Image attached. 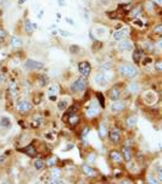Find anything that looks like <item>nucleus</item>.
Here are the masks:
<instances>
[{
	"mask_svg": "<svg viewBox=\"0 0 162 184\" xmlns=\"http://www.w3.org/2000/svg\"><path fill=\"white\" fill-rule=\"evenodd\" d=\"M45 83H48V77H40V84L44 85Z\"/></svg>",
	"mask_w": 162,
	"mask_h": 184,
	"instance_id": "37",
	"label": "nucleus"
},
{
	"mask_svg": "<svg viewBox=\"0 0 162 184\" xmlns=\"http://www.w3.org/2000/svg\"><path fill=\"white\" fill-rule=\"evenodd\" d=\"M11 45L18 48V46L22 45V40H21L18 37H12V38H11Z\"/></svg>",
	"mask_w": 162,
	"mask_h": 184,
	"instance_id": "23",
	"label": "nucleus"
},
{
	"mask_svg": "<svg viewBox=\"0 0 162 184\" xmlns=\"http://www.w3.org/2000/svg\"><path fill=\"white\" fill-rule=\"evenodd\" d=\"M96 34H98V37L99 38H101L103 36H105L106 34V28H98V29H96Z\"/></svg>",
	"mask_w": 162,
	"mask_h": 184,
	"instance_id": "27",
	"label": "nucleus"
},
{
	"mask_svg": "<svg viewBox=\"0 0 162 184\" xmlns=\"http://www.w3.org/2000/svg\"><path fill=\"white\" fill-rule=\"evenodd\" d=\"M109 139H110V141L112 144H118L119 140H121V133H119V131L116 129V128H112L110 131V133H109Z\"/></svg>",
	"mask_w": 162,
	"mask_h": 184,
	"instance_id": "7",
	"label": "nucleus"
},
{
	"mask_svg": "<svg viewBox=\"0 0 162 184\" xmlns=\"http://www.w3.org/2000/svg\"><path fill=\"white\" fill-rule=\"evenodd\" d=\"M78 70L81 72V75L83 77H88L90 75V71H91V66L88 61H83V62H79L78 65Z\"/></svg>",
	"mask_w": 162,
	"mask_h": 184,
	"instance_id": "5",
	"label": "nucleus"
},
{
	"mask_svg": "<svg viewBox=\"0 0 162 184\" xmlns=\"http://www.w3.org/2000/svg\"><path fill=\"white\" fill-rule=\"evenodd\" d=\"M110 159H111L113 162H116V163H118V162L122 161V156H121V154H119L118 151H116V150H112V151L110 152Z\"/></svg>",
	"mask_w": 162,
	"mask_h": 184,
	"instance_id": "17",
	"label": "nucleus"
},
{
	"mask_svg": "<svg viewBox=\"0 0 162 184\" xmlns=\"http://www.w3.org/2000/svg\"><path fill=\"white\" fill-rule=\"evenodd\" d=\"M24 29H26L27 33H32V32H33V24H32L30 20H28V18L24 21Z\"/></svg>",
	"mask_w": 162,
	"mask_h": 184,
	"instance_id": "20",
	"label": "nucleus"
},
{
	"mask_svg": "<svg viewBox=\"0 0 162 184\" xmlns=\"http://www.w3.org/2000/svg\"><path fill=\"white\" fill-rule=\"evenodd\" d=\"M124 107H125V104L123 101H118L117 100V101H112V104L110 106V110L112 112H119V111L124 110Z\"/></svg>",
	"mask_w": 162,
	"mask_h": 184,
	"instance_id": "11",
	"label": "nucleus"
},
{
	"mask_svg": "<svg viewBox=\"0 0 162 184\" xmlns=\"http://www.w3.org/2000/svg\"><path fill=\"white\" fill-rule=\"evenodd\" d=\"M49 94H56V91H57V85L56 84H52V85H50V88H49Z\"/></svg>",
	"mask_w": 162,
	"mask_h": 184,
	"instance_id": "32",
	"label": "nucleus"
},
{
	"mask_svg": "<svg viewBox=\"0 0 162 184\" xmlns=\"http://www.w3.org/2000/svg\"><path fill=\"white\" fill-rule=\"evenodd\" d=\"M57 98H56V95H50V101H55Z\"/></svg>",
	"mask_w": 162,
	"mask_h": 184,
	"instance_id": "42",
	"label": "nucleus"
},
{
	"mask_svg": "<svg viewBox=\"0 0 162 184\" xmlns=\"http://www.w3.org/2000/svg\"><path fill=\"white\" fill-rule=\"evenodd\" d=\"M24 2H26V0H18V4H20V5H22Z\"/></svg>",
	"mask_w": 162,
	"mask_h": 184,
	"instance_id": "45",
	"label": "nucleus"
},
{
	"mask_svg": "<svg viewBox=\"0 0 162 184\" xmlns=\"http://www.w3.org/2000/svg\"><path fill=\"white\" fill-rule=\"evenodd\" d=\"M122 159L125 161V162H131L132 161V150L131 148L128 146H123L122 148Z\"/></svg>",
	"mask_w": 162,
	"mask_h": 184,
	"instance_id": "10",
	"label": "nucleus"
},
{
	"mask_svg": "<svg viewBox=\"0 0 162 184\" xmlns=\"http://www.w3.org/2000/svg\"><path fill=\"white\" fill-rule=\"evenodd\" d=\"M156 99H157V97H156V94L154 93L152 90H148V91L144 93V100H145L146 104L151 105V104H154L156 101Z\"/></svg>",
	"mask_w": 162,
	"mask_h": 184,
	"instance_id": "8",
	"label": "nucleus"
},
{
	"mask_svg": "<svg viewBox=\"0 0 162 184\" xmlns=\"http://www.w3.org/2000/svg\"><path fill=\"white\" fill-rule=\"evenodd\" d=\"M23 151L26 152V155H28V156H30V157H34V156H36V154H37V152H36V149H34L33 146H32V145L27 146V148H26Z\"/></svg>",
	"mask_w": 162,
	"mask_h": 184,
	"instance_id": "19",
	"label": "nucleus"
},
{
	"mask_svg": "<svg viewBox=\"0 0 162 184\" xmlns=\"http://www.w3.org/2000/svg\"><path fill=\"white\" fill-rule=\"evenodd\" d=\"M16 109H17V111H18L20 113L26 115V113H28V112L30 111L32 105H30V103H29V101H27V100H21V101H18V103H17Z\"/></svg>",
	"mask_w": 162,
	"mask_h": 184,
	"instance_id": "4",
	"label": "nucleus"
},
{
	"mask_svg": "<svg viewBox=\"0 0 162 184\" xmlns=\"http://www.w3.org/2000/svg\"><path fill=\"white\" fill-rule=\"evenodd\" d=\"M96 97H98V100H99L100 105H101V106H104V105H105V99H104L103 94H101V93H98V94H96Z\"/></svg>",
	"mask_w": 162,
	"mask_h": 184,
	"instance_id": "33",
	"label": "nucleus"
},
{
	"mask_svg": "<svg viewBox=\"0 0 162 184\" xmlns=\"http://www.w3.org/2000/svg\"><path fill=\"white\" fill-rule=\"evenodd\" d=\"M138 123V118L137 116H129L127 119H125V125L128 128H134Z\"/></svg>",
	"mask_w": 162,
	"mask_h": 184,
	"instance_id": "16",
	"label": "nucleus"
},
{
	"mask_svg": "<svg viewBox=\"0 0 162 184\" xmlns=\"http://www.w3.org/2000/svg\"><path fill=\"white\" fill-rule=\"evenodd\" d=\"M161 180L160 179H156L154 176H149L148 177V183H150V184H158Z\"/></svg>",
	"mask_w": 162,
	"mask_h": 184,
	"instance_id": "28",
	"label": "nucleus"
},
{
	"mask_svg": "<svg viewBox=\"0 0 162 184\" xmlns=\"http://www.w3.org/2000/svg\"><path fill=\"white\" fill-rule=\"evenodd\" d=\"M155 70L156 71H162V61L161 60H157L156 62H155Z\"/></svg>",
	"mask_w": 162,
	"mask_h": 184,
	"instance_id": "30",
	"label": "nucleus"
},
{
	"mask_svg": "<svg viewBox=\"0 0 162 184\" xmlns=\"http://www.w3.org/2000/svg\"><path fill=\"white\" fill-rule=\"evenodd\" d=\"M42 117L40 116H37V117H34V121H33V126L34 127H39L40 126V123H42Z\"/></svg>",
	"mask_w": 162,
	"mask_h": 184,
	"instance_id": "29",
	"label": "nucleus"
},
{
	"mask_svg": "<svg viewBox=\"0 0 162 184\" xmlns=\"http://www.w3.org/2000/svg\"><path fill=\"white\" fill-rule=\"evenodd\" d=\"M87 87V81H85V77H81L78 79H76L72 85H71V90L75 91V93H78V91H83Z\"/></svg>",
	"mask_w": 162,
	"mask_h": 184,
	"instance_id": "3",
	"label": "nucleus"
},
{
	"mask_svg": "<svg viewBox=\"0 0 162 184\" xmlns=\"http://www.w3.org/2000/svg\"><path fill=\"white\" fill-rule=\"evenodd\" d=\"M51 174H52V178H59L61 173H60V171H59V170L52 168V170H51Z\"/></svg>",
	"mask_w": 162,
	"mask_h": 184,
	"instance_id": "35",
	"label": "nucleus"
},
{
	"mask_svg": "<svg viewBox=\"0 0 162 184\" xmlns=\"http://www.w3.org/2000/svg\"><path fill=\"white\" fill-rule=\"evenodd\" d=\"M6 161V156L5 155H0V163H4Z\"/></svg>",
	"mask_w": 162,
	"mask_h": 184,
	"instance_id": "38",
	"label": "nucleus"
},
{
	"mask_svg": "<svg viewBox=\"0 0 162 184\" xmlns=\"http://www.w3.org/2000/svg\"><path fill=\"white\" fill-rule=\"evenodd\" d=\"M82 171H83V173H84L87 177H89V178H94V177L96 176L95 170H94L93 167H90L89 165H83V166H82Z\"/></svg>",
	"mask_w": 162,
	"mask_h": 184,
	"instance_id": "12",
	"label": "nucleus"
},
{
	"mask_svg": "<svg viewBox=\"0 0 162 184\" xmlns=\"http://www.w3.org/2000/svg\"><path fill=\"white\" fill-rule=\"evenodd\" d=\"M23 67L27 71H39V70H43L44 68V64L40 62V61H38V60L28 59L26 62H24Z\"/></svg>",
	"mask_w": 162,
	"mask_h": 184,
	"instance_id": "2",
	"label": "nucleus"
},
{
	"mask_svg": "<svg viewBox=\"0 0 162 184\" xmlns=\"http://www.w3.org/2000/svg\"><path fill=\"white\" fill-rule=\"evenodd\" d=\"M79 49H81V48H79L78 45H72V46L70 48V50H71L72 54H78V52H79Z\"/></svg>",
	"mask_w": 162,
	"mask_h": 184,
	"instance_id": "34",
	"label": "nucleus"
},
{
	"mask_svg": "<svg viewBox=\"0 0 162 184\" xmlns=\"http://www.w3.org/2000/svg\"><path fill=\"white\" fill-rule=\"evenodd\" d=\"M0 127L6 129V128H10L11 127V118L8 117V116H3L0 118Z\"/></svg>",
	"mask_w": 162,
	"mask_h": 184,
	"instance_id": "15",
	"label": "nucleus"
},
{
	"mask_svg": "<svg viewBox=\"0 0 162 184\" xmlns=\"http://www.w3.org/2000/svg\"><path fill=\"white\" fill-rule=\"evenodd\" d=\"M128 90L131 91V93H133V94L138 93V91H139V84L138 83H131V84L128 85Z\"/></svg>",
	"mask_w": 162,
	"mask_h": 184,
	"instance_id": "21",
	"label": "nucleus"
},
{
	"mask_svg": "<svg viewBox=\"0 0 162 184\" xmlns=\"http://www.w3.org/2000/svg\"><path fill=\"white\" fill-rule=\"evenodd\" d=\"M152 2H155L156 4H158V5H161L162 4V0H152Z\"/></svg>",
	"mask_w": 162,
	"mask_h": 184,
	"instance_id": "43",
	"label": "nucleus"
},
{
	"mask_svg": "<svg viewBox=\"0 0 162 184\" xmlns=\"http://www.w3.org/2000/svg\"><path fill=\"white\" fill-rule=\"evenodd\" d=\"M99 134H100V138H105L106 134H107V129H106V126L105 125H101L100 128H99Z\"/></svg>",
	"mask_w": 162,
	"mask_h": 184,
	"instance_id": "26",
	"label": "nucleus"
},
{
	"mask_svg": "<svg viewBox=\"0 0 162 184\" xmlns=\"http://www.w3.org/2000/svg\"><path fill=\"white\" fill-rule=\"evenodd\" d=\"M88 132H89V128H85V131H83V133H82V138H84Z\"/></svg>",
	"mask_w": 162,
	"mask_h": 184,
	"instance_id": "39",
	"label": "nucleus"
},
{
	"mask_svg": "<svg viewBox=\"0 0 162 184\" xmlns=\"http://www.w3.org/2000/svg\"><path fill=\"white\" fill-rule=\"evenodd\" d=\"M4 43V37H0V44Z\"/></svg>",
	"mask_w": 162,
	"mask_h": 184,
	"instance_id": "44",
	"label": "nucleus"
},
{
	"mask_svg": "<svg viewBox=\"0 0 162 184\" xmlns=\"http://www.w3.org/2000/svg\"><path fill=\"white\" fill-rule=\"evenodd\" d=\"M0 37H5V30L0 28Z\"/></svg>",
	"mask_w": 162,
	"mask_h": 184,
	"instance_id": "40",
	"label": "nucleus"
},
{
	"mask_svg": "<svg viewBox=\"0 0 162 184\" xmlns=\"http://www.w3.org/2000/svg\"><path fill=\"white\" fill-rule=\"evenodd\" d=\"M109 97H110V99H111L112 101H117V100L119 99V97H121V90H119L117 87L112 88V89L110 90V93H109Z\"/></svg>",
	"mask_w": 162,
	"mask_h": 184,
	"instance_id": "14",
	"label": "nucleus"
},
{
	"mask_svg": "<svg viewBox=\"0 0 162 184\" xmlns=\"http://www.w3.org/2000/svg\"><path fill=\"white\" fill-rule=\"evenodd\" d=\"M67 106H68L67 100H60V101L57 103V109H59L60 111H65V110L67 109Z\"/></svg>",
	"mask_w": 162,
	"mask_h": 184,
	"instance_id": "22",
	"label": "nucleus"
},
{
	"mask_svg": "<svg viewBox=\"0 0 162 184\" xmlns=\"http://www.w3.org/2000/svg\"><path fill=\"white\" fill-rule=\"evenodd\" d=\"M140 59H141V51L139 49H135L133 51V60L135 61V62H139Z\"/></svg>",
	"mask_w": 162,
	"mask_h": 184,
	"instance_id": "24",
	"label": "nucleus"
},
{
	"mask_svg": "<svg viewBox=\"0 0 162 184\" xmlns=\"http://www.w3.org/2000/svg\"><path fill=\"white\" fill-rule=\"evenodd\" d=\"M154 32H155V33H157V34H160V33L162 32V26H161V24L156 26V27H155V29H154Z\"/></svg>",
	"mask_w": 162,
	"mask_h": 184,
	"instance_id": "36",
	"label": "nucleus"
},
{
	"mask_svg": "<svg viewBox=\"0 0 162 184\" xmlns=\"http://www.w3.org/2000/svg\"><path fill=\"white\" fill-rule=\"evenodd\" d=\"M89 157H90V159H89V161H90V162H93V161H95V155H90Z\"/></svg>",
	"mask_w": 162,
	"mask_h": 184,
	"instance_id": "41",
	"label": "nucleus"
},
{
	"mask_svg": "<svg viewBox=\"0 0 162 184\" xmlns=\"http://www.w3.org/2000/svg\"><path fill=\"white\" fill-rule=\"evenodd\" d=\"M94 82L95 84H98L99 87H105L107 84V77L103 73V72H99L94 76Z\"/></svg>",
	"mask_w": 162,
	"mask_h": 184,
	"instance_id": "6",
	"label": "nucleus"
},
{
	"mask_svg": "<svg viewBox=\"0 0 162 184\" xmlns=\"http://www.w3.org/2000/svg\"><path fill=\"white\" fill-rule=\"evenodd\" d=\"M133 44L128 40H119L118 43V50L121 51H128V50H132Z\"/></svg>",
	"mask_w": 162,
	"mask_h": 184,
	"instance_id": "13",
	"label": "nucleus"
},
{
	"mask_svg": "<svg viewBox=\"0 0 162 184\" xmlns=\"http://www.w3.org/2000/svg\"><path fill=\"white\" fill-rule=\"evenodd\" d=\"M96 113H98V109H95L94 106H90L89 109H87V116L88 117H93Z\"/></svg>",
	"mask_w": 162,
	"mask_h": 184,
	"instance_id": "25",
	"label": "nucleus"
},
{
	"mask_svg": "<svg viewBox=\"0 0 162 184\" xmlns=\"http://www.w3.org/2000/svg\"><path fill=\"white\" fill-rule=\"evenodd\" d=\"M78 121H79V119H78V116H73V115H72V116L70 117V123H71V125H77Z\"/></svg>",
	"mask_w": 162,
	"mask_h": 184,
	"instance_id": "31",
	"label": "nucleus"
},
{
	"mask_svg": "<svg viewBox=\"0 0 162 184\" xmlns=\"http://www.w3.org/2000/svg\"><path fill=\"white\" fill-rule=\"evenodd\" d=\"M118 71H119V73L123 77H127V78H134V77L138 76L137 67L131 65V64H122V65H119Z\"/></svg>",
	"mask_w": 162,
	"mask_h": 184,
	"instance_id": "1",
	"label": "nucleus"
},
{
	"mask_svg": "<svg viewBox=\"0 0 162 184\" xmlns=\"http://www.w3.org/2000/svg\"><path fill=\"white\" fill-rule=\"evenodd\" d=\"M33 166H34V168H36L37 171H42V170H44V168H45V163H44V161H43V160H40V159L34 160Z\"/></svg>",
	"mask_w": 162,
	"mask_h": 184,
	"instance_id": "18",
	"label": "nucleus"
},
{
	"mask_svg": "<svg viewBox=\"0 0 162 184\" xmlns=\"http://www.w3.org/2000/svg\"><path fill=\"white\" fill-rule=\"evenodd\" d=\"M127 34H128V29H127V28H122V29H119V30H116V32H113L112 38H113L115 40L119 42V40H123V38H124Z\"/></svg>",
	"mask_w": 162,
	"mask_h": 184,
	"instance_id": "9",
	"label": "nucleus"
}]
</instances>
